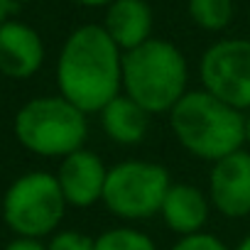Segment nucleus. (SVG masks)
Wrapping results in <instances>:
<instances>
[{
  "label": "nucleus",
  "instance_id": "obj_5",
  "mask_svg": "<svg viewBox=\"0 0 250 250\" xmlns=\"http://www.w3.org/2000/svg\"><path fill=\"white\" fill-rule=\"evenodd\" d=\"M66 208L69 204L54 172L44 169H32L13 179L0 201V213L13 235L35 240H47L57 233Z\"/></svg>",
  "mask_w": 250,
  "mask_h": 250
},
{
  "label": "nucleus",
  "instance_id": "obj_1",
  "mask_svg": "<svg viewBox=\"0 0 250 250\" xmlns=\"http://www.w3.org/2000/svg\"><path fill=\"white\" fill-rule=\"evenodd\" d=\"M57 88L86 115H98L123 93V52L103 25H81L64 40L57 57Z\"/></svg>",
  "mask_w": 250,
  "mask_h": 250
},
{
  "label": "nucleus",
  "instance_id": "obj_24",
  "mask_svg": "<svg viewBox=\"0 0 250 250\" xmlns=\"http://www.w3.org/2000/svg\"><path fill=\"white\" fill-rule=\"evenodd\" d=\"M248 18H250V15H248Z\"/></svg>",
  "mask_w": 250,
  "mask_h": 250
},
{
  "label": "nucleus",
  "instance_id": "obj_14",
  "mask_svg": "<svg viewBox=\"0 0 250 250\" xmlns=\"http://www.w3.org/2000/svg\"><path fill=\"white\" fill-rule=\"evenodd\" d=\"M96 250H160V248L147 233L125 223V226H113L98 233Z\"/></svg>",
  "mask_w": 250,
  "mask_h": 250
},
{
  "label": "nucleus",
  "instance_id": "obj_23",
  "mask_svg": "<svg viewBox=\"0 0 250 250\" xmlns=\"http://www.w3.org/2000/svg\"><path fill=\"white\" fill-rule=\"evenodd\" d=\"M15 3H32V0H15Z\"/></svg>",
  "mask_w": 250,
  "mask_h": 250
},
{
  "label": "nucleus",
  "instance_id": "obj_15",
  "mask_svg": "<svg viewBox=\"0 0 250 250\" xmlns=\"http://www.w3.org/2000/svg\"><path fill=\"white\" fill-rule=\"evenodd\" d=\"M189 18L206 32H221L233 20V0H189Z\"/></svg>",
  "mask_w": 250,
  "mask_h": 250
},
{
  "label": "nucleus",
  "instance_id": "obj_20",
  "mask_svg": "<svg viewBox=\"0 0 250 250\" xmlns=\"http://www.w3.org/2000/svg\"><path fill=\"white\" fill-rule=\"evenodd\" d=\"M71 3H79V5H88V8H101V5H110L115 0H71Z\"/></svg>",
  "mask_w": 250,
  "mask_h": 250
},
{
  "label": "nucleus",
  "instance_id": "obj_21",
  "mask_svg": "<svg viewBox=\"0 0 250 250\" xmlns=\"http://www.w3.org/2000/svg\"><path fill=\"white\" fill-rule=\"evenodd\" d=\"M245 147L250 150V110L245 113Z\"/></svg>",
  "mask_w": 250,
  "mask_h": 250
},
{
  "label": "nucleus",
  "instance_id": "obj_19",
  "mask_svg": "<svg viewBox=\"0 0 250 250\" xmlns=\"http://www.w3.org/2000/svg\"><path fill=\"white\" fill-rule=\"evenodd\" d=\"M13 8H15V0H0V25L10 20Z\"/></svg>",
  "mask_w": 250,
  "mask_h": 250
},
{
  "label": "nucleus",
  "instance_id": "obj_7",
  "mask_svg": "<svg viewBox=\"0 0 250 250\" xmlns=\"http://www.w3.org/2000/svg\"><path fill=\"white\" fill-rule=\"evenodd\" d=\"M201 88L240 113L250 110V40L213 42L199 59Z\"/></svg>",
  "mask_w": 250,
  "mask_h": 250
},
{
  "label": "nucleus",
  "instance_id": "obj_13",
  "mask_svg": "<svg viewBox=\"0 0 250 250\" xmlns=\"http://www.w3.org/2000/svg\"><path fill=\"white\" fill-rule=\"evenodd\" d=\"M150 120H152V115L125 93L115 96L98 113L103 135L120 147H135V145L145 143V138L150 133Z\"/></svg>",
  "mask_w": 250,
  "mask_h": 250
},
{
  "label": "nucleus",
  "instance_id": "obj_6",
  "mask_svg": "<svg viewBox=\"0 0 250 250\" xmlns=\"http://www.w3.org/2000/svg\"><path fill=\"white\" fill-rule=\"evenodd\" d=\"M169 169L150 160H123L108 167L103 206L125 223L160 216L162 201L172 187Z\"/></svg>",
  "mask_w": 250,
  "mask_h": 250
},
{
  "label": "nucleus",
  "instance_id": "obj_4",
  "mask_svg": "<svg viewBox=\"0 0 250 250\" xmlns=\"http://www.w3.org/2000/svg\"><path fill=\"white\" fill-rule=\"evenodd\" d=\"M13 133L27 152L47 160H64L86 147L88 115L59 93L37 96L18 108Z\"/></svg>",
  "mask_w": 250,
  "mask_h": 250
},
{
  "label": "nucleus",
  "instance_id": "obj_2",
  "mask_svg": "<svg viewBox=\"0 0 250 250\" xmlns=\"http://www.w3.org/2000/svg\"><path fill=\"white\" fill-rule=\"evenodd\" d=\"M167 118L179 147L201 162L213 165L245 147V113L204 88H189Z\"/></svg>",
  "mask_w": 250,
  "mask_h": 250
},
{
  "label": "nucleus",
  "instance_id": "obj_8",
  "mask_svg": "<svg viewBox=\"0 0 250 250\" xmlns=\"http://www.w3.org/2000/svg\"><path fill=\"white\" fill-rule=\"evenodd\" d=\"M208 201L223 218H248L250 216V150L243 147L211 165Z\"/></svg>",
  "mask_w": 250,
  "mask_h": 250
},
{
  "label": "nucleus",
  "instance_id": "obj_22",
  "mask_svg": "<svg viewBox=\"0 0 250 250\" xmlns=\"http://www.w3.org/2000/svg\"><path fill=\"white\" fill-rule=\"evenodd\" d=\"M233 250H250V233H248V235H243V238H240V243H238Z\"/></svg>",
  "mask_w": 250,
  "mask_h": 250
},
{
  "label": "nucleus",
  "instance_id": "obj_12",
  "mask_svg": "<svg viewBox=\"0 0 250 250\" xmlns=\"http://www.w3.org/2000/svg\"><path fill=\"white\" fill-rule=\"evenodd\" d=\"M155 15L147 0H115L105 8L103 30L120 52H130L152 40Z\"/></svg>",
  "mask_w": 250,
  "mask_h": 250
},
{
  "label": "nucleus",
  "instance_id": "obj_11",
  "mask_svg": "<svg viewBox=\"0 0 250 250\" xmlns=\"http://www.w3.org/2000/svg\"><path fill=\"white\" fill-rule=\"evenodd\" d=\"M211 211L213 206L208 201L206 189L187 182H174L162 201L160 218L165 228L172 230L177 238H187L194 233H204Z\"/></svg>",
  "mask_w": 250,
  "mask_h": 250
},
{
  "label": "nucleus",
  "instance_id": "obj_16",
  "mask_svg": "<svg viewBox=\"0 0 250 250\" xmlns=\"http://www.w3.org/2000/svg\"><path fill=\"white\" fill-rule=\"evenodd\" d=\"M47 250H96V238L76 228H59L47 238Z\"/></svg>",
  "mask_w": 250,
  "mask_h": 250
},
{
  "label": "nucleus",
  "instance_id": "obj_3",
  "mask_svg": "<svg viewBox=\"0 0 250 250\" xmlns=\"http://www.w3.org/2000/svg\"><path fill=\"white\" fill-rule=\"evenodd\" d=\"M189 91V62L184 52L160 37L123 52V93L150 115L169 110Z\"/></svg>",
  "mask_w": 250,
  "mask_h": 250
},
{
  "label": "nucleus",
  "instance_id": "obj_9",
  "mask_svg": "<svg viewBox=\"0 0 250 250\" xmlns=\"http://www.w3.org/2000/svg\"><path fill=\"white\" fill-rule=\"evenodd\" d=\"M59 189L69 206L74 208H91L103 201L105 179H108V165L88 147H81L64 160H59V167L54 172Z\"/></svg>",
  "mask_w": 250,
  "mask_h": 250
},
{
  "label": "nucleus",
  "instance_id": "obj_10",
  "mask_svg": "<svg viewBox=\"0 0 250 250\" xmlns=\"http://www.w3.org/2000/svg\"><path fill=\"white\" fill-rule=\"evenodd\" d=\"M44 64V42L35 27L20 20L0 25V74L25 81L32 79Z\"/></svg>",
  "mask_w": 250,
  "mask_h": 250
},
{
  "label": "nucleus",
  "instance_id": "obj_17",
  "mask_svg": "<svg viewBox=\"0 0 250 250\" xmlns=\"http://www.w3.org/2000/svg\"><path fill=\"white\" fill-rule=\"evenodd\" d=\"M169 250H233V248H228L213 233L204 230V233H194V235H187V238H177Z\"/></svg>",
  "mask_w": 250,
  "mask_h": 250
},
{
  "label": "nucleus",
  "instance_id": "obj_18",
  "mask_svg": "<svg viewBox=\"0 0 250 250\" xmlns=\"http://www.w3.org/2000/svg\"><path fill=\"white\" fill-rule=\"evenodd\" d=\"M3 250H47V240H35V238H13Z\"/></svg>",
  "mask_w": 250,
  "mask_h": 250
}]
</instances>
